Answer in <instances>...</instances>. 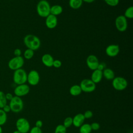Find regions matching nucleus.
Masks as SVG:
<instances>
[{
    "label": "nucleus",
    "mask_w": 133,
    "mask_h": 133,
    "mask_svg": "<svg viewBox=\"0 0 133 133\" xmlns=\"http://www.w3.org/2000/svg\"><path fill=\"white\" fill-rule=\"evenodd\" d=\"M23 43L25 46L34 51L37 50L41 46L39 38L33 34H27L23 38Z\"/></svg>",
    "instance_id": "1"
},
{
    "label": "nucleus",
    "mask_w": 133,
    "mask_h": 133,
    "mask_svg": "<svg viewBox=\"0 0 133 133\" xmlns=\"http://www.w3.org/2000/svg\"><path fill=\"white\" fill-rule=\"evenodd\" d=\"M50 5L46 0L39 1L36 5V11L41 17L46 18L50 14Z\"/></svg>",
    "instance_id": "2"
},
{
    "label": "nucleus",
    "mask_w": 133,
    "mask_h": 133,
    "mask_svg": "<svg viewBox=\"0 0 133 133\" xmlns=\"http://www.w3.org/2000/svg\"><path fill=\"white\" fill-rule=\"evenodd\" d=\"M27 74L26 71L22 68L14 71L13 74L14 82L17 85L25 84L27 82Z\"/></svg>",
    "instance_id": "3"
},
{
    "label": "nucleus",
    "mask_w": 133,
    "mask_h": 133,
    "mask_svg": "<svg viewBox=\"0 0 133 133\" xmlns=\"http://www.w3.org/2000/svg\"><path fill=\"white\" fill-rule=\"evenodd\" d=\"M10 110L14 113L21 112L23 108V102L21 97L15 96L10 100L9 104Z\"/></svg>",
    "instance_id": "4"
},
{
    "label": "nucleus",
    "mask_w": 133,
    "mask_h": 133,
    "mask_svg": "<svg viewBox=\"0 0 133 133\" xmlns=\"http://www.w3.org/2000/svg\"><path fill=\"white\" fill-rule=\"evenodd\" d=\"M112 85L113 87L116 90L122 91L126 88L128 85L127 80L122 76L115 77L112 79Z\"/></svg>",
    "instance_id": "5"
},
{
    "label": "nucleus",
    "mask_w": 133,
    "mask_h": 133,
    "mask_svg": "<svg viewBox=\"0 0 133 133\" xmlns=\"http://www.w3.org/2000/svg\"><path fill=\"white\" fill-rule=\"evenodd\" d=\"M24 63V60L22 56H15L11 58L8 63V68L11 70H17L21 69Z\"/></svg>",
    "instance_id": "6"
},
{
    "label": "nucleus",
    "mask_w": 133,
    "mask_h": 133,
    "mask_svg": "<svg viewBox=\"0 0 133 133\" xmlns=\"http://www.w3.org/2000/svg\"><path fill=\"white\" fill-rule=\"evenodd\" d=\"M79 86L82 91L87 93L93 92L96 88V84L94 83L90 79L88 78L83 79L81 82Z\"/></svg>",
    "instance_id": "7"
},
{
    "label": "nucleus",
    "mask_w": 133,
    "mask_h": 133,
    "mask_svg": "<svg viewBox=\"0 0 133 133\" xmlns=\"http://www.w3.org/2000/svg\"><path fill=\"white\" fill-rule=\"evenodd\" d=\"M17 130L21 133H27L30 129V125L29 121L25 118H18L16 123Z\"/></svg>",
    "instance_id": "8"
},
{
    "label": "nucleus",
    "mask_w": 133,
    "mask_h": 133,
    "mask_svg": "<svg viewBox=\"0 0 133 133\" xmlns=\"http://www.w3.org/2000/svg\"><path fill=\"white\" fill-rule=\"evenodd\" d=\"M115 25L118 31L121 32H125L127 30L128 26L127 19L124 15L117 16L115 20Z\"/></svg>",
    "instance_id": "9"
},
{
    "label": "nucleus",
    "mask_w": 133,
    "mask_h": 133,
    "mask_svg": "<svg viewBox=\"0 0 133 133\" xmlns=\"http://www.w3.org/2000/svg\"><path fill=\"white\" fill-rule=\"evenodd\" d=\"M40 76L38 72L34 70H31L27 74V82L32 86H35L39 83Z\"/></svg>",
    "instance_id": "10"
},
{
    "label": "nucleus",
    "mask_w": 133,
    "mask_h": 133,
    "mask_svg": "<svg viewBox=\"0 0 133 133\" xmlns=\"http://www.w3.org/2000/svg\"><path fill=\"white\" fill-rule=\"evenodd\" d=\"M30 87L26 84L17 85L14 89L15 96L21 97L28 95L30 91Z\"/></svg>",
    "instance_id": "11"
},
{
    "label": "nucleus",
    "mask_w": 133,
    "mask_h": 133,
    "mask_svg": "<svg viewBox=\"0 0 133 133\" xmlns=\"http://www.w3.org/2000/svg\"><path fill=\"white\" fill-rule=\"evenodd\" d=\"M86 62L88 68L92 71L97 69L100 63L97 56L94 55H89L87 57Z\"/></svg>",
    "instance_id": "12"
},
{
    "label": "nucleus",
    "mask_w": 133,
    "mask_h": 133,
    "mask_svg": "<svg viewBox=\"0 0 133 133\" xmlns=\"http://www.w3.org/2000/svg\"><path fill=\"white\" fill-rule=\"evenodd\" d=\"M120 51L119 47L116 44H111L105 48V53L110 57H114L117 56Z\"/></svg>",
    "instance_id": "13"
},
{
    "label": "nucleus",
    "mask_w": 133,
    "mask_h": 133,
    "mask_svg": "<svg viewBox=\"0 0 133 133\" xmlns=\"http://www.w3.org/2000/svg\"><path fill=\"white\" fill-rule=\"evenodd\" d=\"M45 18V24L47 28L49 29H53L56 27L58 24V19L57 16L49 14Z\"/></svg>",
    "instance_id": "14"
},
{
    "label": "nucleus",
    "mask_w": 133,
    "mask_h": 133,
    "mask_svg": "<svg viewBox=\"0 0 133 133\" xmlns=\"http://www.w3.org/2000/svg\"><path fill=\"white\" fill-rule=\"evenodd\" d=\"M103 77L102 71L99 70L98 69H96L93 71L91 75L90 79L96 84L101 82Z\"/></svg>",
    "instance_id": "15"
},
{
    "label": "nucleus",
    "mask_w": 133,
    "mask_h": 133,
    "mask_svg": "<svg viewBox=\"0 0 133 133\" xmlns=\"http://www.w3.org/2000/svg\"><path fill=\"white\" fill-rule=\"evenodd\" d=\"M85 119L83 114L78 113L72 118L73 125L76 127H79L83 124Z\"/></svg>",
    "instance_id": "16"
},
{
    "label": "nucleus",
    "mask_w": 133,
    "mask_h": 133,
    "mask_svg": "<svg viewBox=\"0 0 133 133\" xmlns=\"http://www.w3.org/2000/svg\"><path fill=\"white\" fill-rule=\"evenodd\" d=\"M41 60L45 66L47 67H51L52 66L54 59L51 55L49 54H45L42 56Z\"/></svg>",
    "instance_id": "17"
},
{
    "label": "nucleus",
    "mask_w": 133,
    "mask_h": 133,
    "mask_svg": "<svg viewBox=\"0 0 133 133\" xmlns=\"http://www.w3.org/2000/svg\"><path fill=\"white\" fill-rule=\"evenodd\" d=\"M103 77L107 80H112L115 77L114 71L110 68H105L102 71Z\"/></svg>",
    "instance_id": "18"
},
{
    "label": "nucleus",
    "mask_w": 133,
    "mask_h": 133,
    "mask_svg": "<svg viewBox=\"0 0 133 133\" xmlns=\"http://www.w3.org/2000/svg\"><path fill=\"white\" fill-rule=\"evenodd\" d=\"M63 11V8L60 5H54L50 6V14L57 16L60 15Z\"/></svg>",
    "instance_id": "19"
},
{
    "label": "nucleus",
    "mask_w": 133,
    "mask_h": 133,
    "mask_svg": "<svg viewBox=\"0 0 133 133\" xmlns=\"http://www.w3.org/2000/svg\"><path fill=\"white\" fill-rule=\"evenodd\" d=\"M82 92V90L81 89V88L79 85H77V84L74 85L72 86L69 89L70 94L73 96H78L81 94Z\"/></svg>",
    "instance_id": "20"
},
{
    "label": "nucleus",
    "mask_w": 133,
    "mask_h": 133,
    "mask_svg": "<svg viewBox=\"0 0 133 133\" xmlns=\"http://www.w3.org/2000/svg\"><path fill=\"white\" fill-rule=\"evenodd\" d=\"M82 0H69V6L73 9H77L79 8L83 4Z\"/></svg>",
    "instance_id": "21"
},
{
    "label": "nucleus",
    "mask_w": 133,
    "mask_h": 133,
    "mask_svg": "<svg viewBox=\"0 0 133 133\" xmlns=\"http://www.w3.org/2000/svg\"><path fill=\"white\" fill-rule=\"evenodd\" d=\"M80 133H90L92 131L89 124H83L79 127Z\"/></svg>",
    "instance_id": "22"
},
{
    "label": "nucleus",
    "mask_w": 133,
    "mask_h": 133,
    "mask_svg": "<svg viewBox=\"0 0 133 133\" xmlns=\"http://www.w3.org/2000/svg\"><path fill=\"white\" fill-rule=\"evenodd\" d=\"M7 119V113H5L2 109H0V126L4 125Z\"/></svg>",
    "instance_id": "23"
},
{
    "label": "nucleus",
    "mask_w": 133,
    "mask_h": 133,
    "mask_svg": "<svg viewBox=\"0 0 133 133\" xmlns=\"http://www.w3.org/2000/svg\"><path fill=\"white\" fill-rule=\"evenodd\" d=\"M34 50L27 48L23 53V56L24 58L26 59L29 60L31 59V58H33V57L34 56Z\"/></svg>",
    "instance_id": "24"
},
{
    "label": "nucleus",
    "mask_w": 133,
    "mask_h": 133,
    "mask_svg": "<svg viewBox=\"0 0 133 133\" xmlns=\"http://www.w3.org/2000/svg\"><path fill=\"white\" fill-rule=\"evenodd\" d=\"M125 17L127 19H132L133 18V7L132 6H129L128 7L125 12L124 15Z\"/></svg>",
    "instance_id": "25"
},
{
    "label": "nucleus",
    "mask_w": 133,
    "mask_h": 133,
    "mask_svg": "<svg viewBox=\"0 0 133 133\" xmlns=\"http://www.w3.org/2000/svg\"><path fill=\"white\" fill-rule=\"evenodd\" d=\"M6 104L7 99L5 97V94L3 91H0V109H2Z\"/></svg>",
    "instance_id": "26"
},
{
    "label": "nucleus",
    "mask_w": 133,
    "mask_h": 133,
    "mask_svg": "<svg viewBox=\"0 0 133 133\" xmlns=\"http://www.w3.org/2000/svg\"><path fill=\"white\" fill-rule=\"evenodd\" d=\"M54 133H66V128L62 124H59L56 126Z\"/></svg>",
    "instance_id": "27"
},
{
    "label": "nucleus",
    "mask_w": 133,
    "mask_h": 133,
    "mask_svg": "<svg viewBox=\"0 0 133 133\" xmlns=\"http://www.w3.org/2000/svg\"><path fill=\"white\" fill-rule=\"evenodd\" d=\"M72 125H73V120H72V117H66L64 121H63V125L66 128H69Z\"/></svg>",
    "instance_id": "28"
},
{
    "label": "nucleus",
    "mask_w": 133,
    "mask_h": 133,
    "mask_svg": "<svg viewBox=\"0 0 133 133\" xmlns=\"http://www.w3.org/2000/svg\"><path fill=\"white\" fill-rule=\"evenodd\" d=\"M105 3L110 6H116L119 2V0H104Z\"/></svg>",
    "instance_id": "29"
},
{
    "label": "nucleus",
    "mask_w": 133,
    "mask_h": 133,
    "mask_svg": "<svg viewBox=\"0 0 133 133\" xmlns=\"http://www.w3.org/2000/svg\"><path fill=\"white\" fill-rule=\"evenodd\" d=\"M90 125V127L92 130H98L100 128V124L97 122H94L91 123Z\"/></svg>",
    "instance_id": "30"
},
{
    "label": "nucleus",
    "mask_w": 133,
    "mask_h": 133,
    "mask_svg": "<svg viewBox=\"0 0 133 133\" xmlns=\"http://www.w3.org/2000/svg\"><path fill=\"white\" fill-rule=\"evenodd\" d=\"M30 133H42V131L41 128L34 126L30 129Z\"/></svg>",
    "instance_id": "31"
},
{
    "label": "nucleus",
    "mask_w": 133,
    "mask_h": 133,
    "mask_svg": "<svg viewBox=\"0 0 133 133\" xmlns=\"http://www.w3.org/2000/svg\"><path fill=\"white\" fill-rule=\"evenodd\" d=\"M84 116V117L85 118H87V119H89V118H90L92 117L93 116V113L90 110H87L83 114Z\"/></svg>",
    "instance_id": "32"
},
{
    "label": "nucleus",
    "mask_w": 133,
    "mask_h": 133,
    "mask_svg": "<svg viewBox=\"0 0 133 133\" xmlns=\"http://www.w3.org/2000/svg\"><path fill=\"white\" fill-rule=\"evenodd\" d=\"M62 65V62L60 60L56 59L54 60L53 64H52V66L56 68H59L61 67Z\"/></svg>",
    "instance_id": "33"
},
{
    "label": "nucleus",
    "mask_w": 133,
    "mask_h": 133,
    "mask_svg": "<svg viewBox=\"0 0 133 133\" xmlns=\"http://www.w3.org/2000/svg\"><path fill=\"white\" fill-rule=\"evenodd\" d=\"M21 53L22 51L19 48H16L15 49L14 51V54L16 57H19V56H21Z\"/></svg>",
    "instance_id": "34"
},
{
    "label": "nucleus",
    "mask_w": 133,
    "mask_h": 133,
    "mask_svg": "<svg viewBox=\"0 0 133 133\" xmlns=\"http://www.w3.org/2000/svg\"><path fill=\"white\" fill-rule=\"evenodd\" d=\"M2 110L5 112V113H8V112H9L11 110H10V107H9V105H8V104H6L5 105H4V107H3V108H2Z\"/></svg>",
    "instance_id": "35"
},
{
    "label": "nucleus",
    "mask_w": 133,
    "mask_h": 133,
    "mask_svg": "<svg viewBox=\"0 0 133 133\" xmlns=\"http://www.w3.org/2000/svg\"><path fill=\"white\" fill-rule=\"evenodd\" d=\"M105 68V67L104 63H99V64L97 69H98V70H101V71H103Z\"/></svg>",
    "instance_id": "36"
},
{
    "label": "nucleus",
    "mask_w": 133,
    "mask_h": 133,
    "mask_svg": "<svg viewBox=\"0 0 133 133\" xmlns=\"http://www.w3.org/2000/svg\"><path fill=\"white\" fill-rule=\"evenodd\" d=\"M43 126V122L41 120H37L35 122V126L39 127V128H41Z\"/></svg>",
    "instance_id": "37"
},
{
    "label": "nucleus",
    "mask_w": 133,
    "mask_h": 133,
    "mask_svg": "<svg viewBox=\"0 0 133 133\" xmlns=\"http://www.w3.org/2000/svg\"><path fill=\"white\" fill-rule=\"evenodd\" d=\"M5 97H6V98L7 99V100H10L12 99V98H13V95L11 94V93H7L6 94H5Z\"/></svg>",
    "instance_id": "38"
},
{
    "label": "nucleus",
    "mask_w": 133,
    "mask_h": 133,
    "mask_svg": "<svg viewBox=\"0 0 133 133\" xmlns=\"http://www.w3.org/2000/svg\"><path fill=\"white\" fill-rule=\"evenodd\" d=\"M83 2L87 3H91L94 2L95 0H82Z\"/></svg>",
    "instance_id": "39"
},
{
    "label": "nucleus",
    "mask_w": 133,
    "mask_h": 133,
    "mask_svg": "<svg viewBox=\"0 0 133 133\" xmlns=\"http://www.w3.org/2000/svg\"><path fill=\"white\" fill-rule=\"evenodd\" d=\"M12 133H21L19 131H18V130H15V131H14Z\"/></svg>",
    "instance_id": "40"
},
{
    "label": "nucleus",
    "mask_w": 133,
    "mask_h": 133,
    "mask_svg": "<svg viewBox=\"0 0 133 133\" xmlns=\"http://www.w3.org/2000/svg\"><path fill=\"white\" fill-rule=\"evenodd\" d=\"M2 132H3V129L1 126H0V133H2Z\"/></svg>",
    "instance_id": "41"
},
{
    "label": "nucleus",
    "mask_w": 133,
    "mask_h": 133,
    "mask_svg": "<svg viewBox=\"0 0 133 133\" xmlns=\"http://www.w3.org/2000/svg\"><path fill=\"white\" fill-rule=\"evenodd\" d=\"M131 133H132V132H131Z\"/></svg>",
    "instance_id": "42"
}]
</instances>
